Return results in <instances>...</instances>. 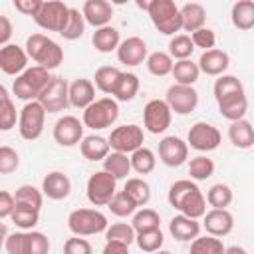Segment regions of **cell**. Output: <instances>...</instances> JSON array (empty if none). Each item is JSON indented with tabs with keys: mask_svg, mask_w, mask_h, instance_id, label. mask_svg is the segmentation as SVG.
Masks as SVG:
<instances>
[{
	"mask_svg": "<svg viewBox=\"0 0 254 254\" xmlns=\"http://www.w3.org/2000/svg\"><path fill=\"white\" fill-rule=\"evenodd\" d=\"M153 254H171L169 250H159V252H153Z\"/></svg>",
	"mask_w": 254,
	"mask_h": 254,
	"instance_id": "cell-62",
	"label": "cell"
},
{
	"mask_svg": "<svg viewBox=\"0 0 254 254\" xmlns=\"http://www.w3.org/2000/svg\"><path fill=\"white\" fill-rule=\"evenodd\" d=\"M173 111L165 99H151L143 107V125L149 133L159 135L171 127Z\"/></svg>",
	"mask_w": 254,
	"mask_h": 254,
	"instance_id": "cell-12",
	"label": "cell"
},
{
	"mask_svg": "<svg viewBox=\"0 0 254 254\" xmlns=\"http://www.w3.org/2000/svg\"><path fill=\"white\" fill-rule=\"evenodd\" d=\"M85 24H87V22H85L83 14H81L77 8H71V10H69V20H67L64 32H62L60 36H62L64 40H77V38L83 36Z\"/></svg>",
	"mask_w": 254,
	"mask_h": 254,
	"instance_id": "cell-48",
	"label": "cell"
},
{
	"mask_svg": "<svg viewBox=\"0 0 254 254\" xmlns=\"http://www.w3.org/2000/svg\"><path fill=\"white\" fill-rule=\"evenodd\" d=\"M85 194L93 206H107L117 194V179L105 171H97L87 179Z\"/></svg>",
	"mask_w": 254,
	"mask_h": 254,
	"instance_id": "cell-8",
	"label": "cell"
},
{
	"mask_svg": "<svg viewBox=\"0 0 254 254\" xmlns=\"http://www.w3.org/2000/svg\"><path fill=\"white\" fill-rule=\"evenodd\" d=\"M16 119H20V115H16V105L12 103L8 89L2 85L0 87V129L10 131L12 127H16Z\"/></svg>",
	"mask_w": 254,
	"mask_h": 254,
	"instance_id": "cell-36",
	"label": "cell"
},
{
	"mask_svg": "<svg viewBox=\"0 0 254 254\" xmlns=\"http://www.w3.org/2000/svg\"><path fill=\"white\" fill-rule=\"evenodd\" d=\"M107 206H109L111 214H115V216H119V218L131 216V214H135L137 208H139V204H137L125 190H117V194L113 196V200H111Z\"/></svg>",
	"mask_w": 254,
	"mask_h": 254,
	"instance_id": "cell-43",
	"label": "cell"
},
{
	"mask_svg": "<svg viewBox=\"0 0 254 254\" xmlns=\"http://www.w3.org/2000/svg\"><path fill=\"white\" fill-rule=\"evenodd\" d=\"M135 232H147V230H155V228H161V216L157 210L153 208H141L133 214V220H131Z\"/></svg>",
	"mask_w": 254,
	"mask_h": 254,
	"instance_id": "cell-39",
	"label": "cell"
},
{
	"mask_svg": "<svg viewBox=\"0 0 254 254\" xmlns=\"http://www.w3.org/2000/svg\"><path fill=\"white\" fill-rule=\"evenodd\" d=\"M10 220H12L18 228H22V230H32V228L40 222V210L34 208V206H30V204H20V202H16V208H14L12 216H10Z\"/></svg>",
	"mask_w": 254,
	"mask_h": 254,
	"instance_id": "cell-34",
	"label": "cell"
},
{
	"mask_svg": "<svg viewBox=\"0 0 254 254\" xmlns=\"http://www.w3.org/2000/svg\"><path fill=\"white\" fill-rule=\"evenodd\" d=\"M139 250L143 252H159L163 242H165V236L161 232V228H155V230H147V232H139L137 238H135Z\"/></svg>",
	"mask_w": 254,
	"mask_h": 254,
	"instance_id": "cell-50",
	"label": "cell"
},
{
	"mask_svg": "<svg viewBox=\"0 0 254 254\" xmlns=\"http://www.w3.org/2000/svg\"><path fill=\"white\" fill-rule=\"evenodd\" d=\"M228 139L236 149H250L254 145V125L246 119L232 121L228 127Z\"/></svg>",
	"mask_w": 254,
	"mask_h": 254,
	"instance_id": "cell-28",
	"label": "cell"
},
{
	"mask_svg": "<svg viewBox=\"0 0 254 254\" xmlns=\"http://www.w3.org/2000/svg\"><path fill=\"white\" fill-rule=\"evenodd\" d=\"M46 109L40 101H28L20 109V119H18V131L20 137L26 141H36L44 133V121H46Z\"/></svg>",
	"mask_w": 254,
	"mask_h": 254,
	"instance_id": "cell-7",
	"label": "cell"
},
{
	"mask_svg": "<svg viewBox=\"0 0 254 254\" xmlns=\"http://www.w3.org/2000/svg\"><path fill=\"white\" fill-rule=\"evenodd\" d=\"M26 54L44 69H56L64 62V50L58 42L44 34H32L26 38Z\"/></svg>",
	"mask_w": 254,
	"mask_h": 254,
	"instance_id": "cell-2",
	"label": "cell"
},
{
	"mask_svg": "<svg viewBox=\"0 0 254 254\" xmlns=\"http://www.w3.org/2000/svg\"><path fill=\"white\" fill-rule=\"evenodd\" d=\"M105 238L107 242L109 240H115V242H123V244H133L135 238H137V232L133 228V224H127V222H115L111 226H107L105 230Z\"/></svg>",
	"mask_w": 254,
	"mask_h": 254,
	"instance_id": "cell-47",
	"label": "cell"
},
{
	"mask_svg": "<svg viewBox=\"0 0 254 254\" xmlns=\"http://www.w3.org/2000/svg\"><path fill=\"white\" fill-rule=\"evenodd\" d=\"M42 6H44V0H14V8L20 14L32 16V18L38 16V12L42 10Z\"/></svg>",
	"mask_w": 254,
	"mask_h": 254,
	"instance_id": "cell-56",
	"label": "cell"
},
{
	"mask_svg": "<svg viewBox=\"0 0 254 254\" xmlns=\"http://www.w3.org/2000/svg\"><path fill=\"white\" fill-rule=\"evenodd\" d=\"M107 216L97 208H75L67 216V228L75 236H91L107 230Z\"/></svg>",
	"mask_w": 254,
	"mask_h": 254,
	"instance_id": "cell-5",
	"label": "cell"
},
{
	"mask_svg": "<svg viewBox=\"0 0 254 254\" xmlns=\"http://www.w3.org/2000/svg\"><path fill=\"white\" fill-rule=\"evenodd\" d=\"M18 165H20V155L12 147L2 145L0 147V173L2 175H10V173H14L18 169Z\"/></svg>",
	"mask_w": 254,
	"mask_h": 254,
	"instance_id": "cell-52",
	"label": "cell"
},
{
	"mask_svg": "<svg viewBox=\"0 0 254 254\" xmlns=\"http://www.w3.org/2000/svg\"><path fill=\"white\" fill-rule=\"evenodd\" d=\"M10 36H12V24H10L8 16L2 14V16H0V46H2V48L8 46Z\"/></svg>",
	"mask_w": 254,
	"mask_h": 254,
	"instance_id": "cell-58",
	"label": "cell"
},
{
	"mask_svg": "<svg viewBox=\"0 0 254 254\" xmlns=\"http://www.w3.org/2000/svg\"><path fill=\"white\" fill-rule=\"evenodd\" d=\"M224 254H248L242 246H228L226 250H224Z\"/></svg>",
	"mask_w": 254,
	"mask_h": 254,
	"instance_id": "cell-60",
	"label": "cell"
},
{
	"mask_svg": "<svg viewBox=\"0 0 254 254\" xmlns=\"http://www.w3.org/2000/svg\"><path fill=\"white\" fill-rule=\"evenodd\" d=\"M69 10L71 8L67 4H64L62 0H48V2H44L42 10L34 18V22L42 30L62 34L65 24H67V20H69Z\"/></svg>",
	"mask_w": 254,
	"mask_h": 254,
	"instance_id": "cell-9",
	"label": "cell"
},
{
	"mask_svg": "<svg viewBox=\"0 0 254 254\" xmlns=\"http://www.w3.org/2000/svg\"><path fill=\"white\" fill-rule=\"evenodd\" d=\"M169 232L173 234V238H177L181 242H189V240L198 238L200 222L196 218H190V216H185V214H177L169 222Z\"/></svg>",
	"mask_w": 254,
	"mask_h": 254,
	"instance_id": "cell-24",
	"label": "cell"
},
{
	"mask_svg": "<svg viewBox=\"0 0 254 254\" xmlns=\"http://www.w3.org/2000/svg\"><path fill=\"white\" fill-rule=\"evenodd\" d=\"M165 101L169 103L171 111L177 115H189L190 111L196 109L198 105V91L192 85H171L167 89V97Z\"/></svg>",
	"mask_w": 254,
	"mask_h": 254,
	"instance_id": "cell-14",
	"label": "cell"
},
{
	"mask_svg": "<svg viewBox=\"0 0 254 254\" xmlns=\"http://www.w3.org/2000/svg\"><path fill=\"white\" fill-rule=\"evenodd\" d=\"M155 165H157V159H155V153L149 147H141L135 153H131V167H133L135 173L149 175V173L155 171Z\"/></svg>",
	"mask_w": 254,
	"mask_h": 254,
	"instance_id": "cell-41",
	"label": "cell"
},
{
	"mask_svg": "<svg viewBox=\"0 0 254 254\" xmlns=\"http://www.w3.org/2000/svg\"><path fill=\"white\" fill-rule=\"evenodd\" d=\"M123 190L139 204V206H143V204H147L149 202V198H151V187H149V183L147 181H143V179H139V177H133V179H127V183H125V187H123Z\"/></svg>",
	"mask_w": 254,
	"mask_h": 254,
	"instance_id": "cell-42",
	"label": "cell"
},
{
	"mask_svg": "<svg viewBox=\"0 0 254 254\" xmlns=\"http://www.w3.org/2000/svg\"><path fill=\"white\" fill-rule=\"evenodd\" d=\"M107 139H109V145H111L113 151L129 155V153H135L137 149L143 147L145 135H143V127H139L135 123H129V125L115 127Z\"/></svg>",
	"mask_w": 254,
	"mask_h": 254,
	"instance_id": "cell-11",
	"label": "cell"
},
{
	"mask_svg": "<svg viewBox=\"0 0 254 254\" xmlns=\"http://www.w3.org/2000/svg\"><path fill=\"white\" fill-rule=\"evenodd\" d=\"M14 198L16 202L20 204H30L34 208H42V202H44V192L40 189H36L34 185H20L14 192Z\"/></svg>",
	"mask_w": 254,
	"mask_h": 254,
	"instance_id": "cell-49",
	"label": "cell"
},
{
	"mask_svg": "<svg viewBox=\"0 0 254 254\" xmlns=\"http://www.w3.org/2000/svg\"><path fill=\"white\" fill-rule=\"evenodd\" d=\"M28 54L26 48H20L18 44H8L0 48V69L6 75H20L28 69Z\"/></svg>",
	"mask_w": 254,
	"mask_h": 254,
	"instance_id": "cell-17",
	"label": "cell"
},
{
	"mask_svg": "<svg viewBox=\"0 0 254 254\" xmlns=\"http://www.w3.org/2000/svg\"><path fill=\"white\" fill-rule=\"evenodd\" d=\"M38 101L44 105V109L48 113L64 111L69 105V83L60 75H52L50 83L46 85V89L42 91Z\"/></svg>",
	"mask_w": 254,
	"mask_h": 254,
	"instance_id": "cell-10",
	"label": "cell"
},
{
	"mask_svg": "<svg viewBox=\"0 0 254 254\" xmlns=\"http://www.w3.org/2000/svg\"><path fill=\"white\" fill-rule=\"evenodd\" d=\"M42 192L52 200H64L71 192V181L62 171H52L42 181Z\"/></svg>",
	"mask_w": 254,
	"mask_h": 254,
	"instance_id": "cell-21",
	"label": "cell"
},
{
	"mask_svg": "<svg viewBox=\"0 0 254 254\" xmlns=\"http://www.w3.org/2000/svg\"><path fill=\"white\" fill-rule=\"evenodd\" d=\"M230 20L234 28L246 32L254 28V2L252 0H238L230 10Z\"/></svg>",
	"mask_w": 254,
	"mask_h": 254,
	"instance_id": "cell-30",
	"label": "cell"
},
{
	"mask_svg": "<svg viewBox=\"0 0 254 254\" xmlns=\"http://www.w3.org/2000/svg\"><path fill=\"white\" fill-rule=\"evenodd\" d=\"M83 121L73 115H64L54 125V139L62 147H73L83 141Z\"/></svg>",
	"mask_w": 254,
	"mask_h": 254,
	"instance_id": "cell-15",
	"label": "cell"
},
{
	"mask_svg": "<svg viewBox=\"0 0 254 254\" xmlns=\"http://www.w3.org/2000/svg\"><path fill=\"white\" fill-rule=\"evenodd\" d=\"M131 157L125 155V153H117V151H111L105 159H103V171L109 173L111 177H115L117 181L119 179H127L129 171H131Z\"/></svg>",
	"mask_w": 254,
	"mask_h": 254,
	"instance_id": "cell-31",
	"label": "cell"
},
{
	"mask_svg": "<svg viewBox=\"0 0 254 254\" xmlns=\"http://www.w3.org/2000/svg\"><path fill=\"white\" fill-rule=\"evenodd\" d=\"M212 91H214V99H216V103H218V101L224 99V97H230V95H236V93H244V85H242V81H240L236 75L224 73V75H220V77L214 81Z\"/></svg>",
	"mask_w": 254,
	"mask_h": 254,
	"instance_id": "cell-35",
	"label": "cell"
},
{
	"mask_svg": "<svg viewBox=\"0 0 254 254\" xmlns=\"http://www.w3.org/2000/svg\"><path fill=\"white\" fill-rule=\"evenodd\" d=\"M81 14H83L85 22L97 30V28L109 26V22L113 18V6L107 0H87L81 8Z\"/></svg>",
	"mask_w": 254,
	"mask_h": 254,
	"instance_id": "cell-20",
	"label": "cell"
},
{
	"mask_svg": "<svg viewBox=\"0 0 254 254\" xmlns=\"http://www.w3.org/2000/svg\"><path fill=\"white\" fill-rule=\"evenodd\" d=\"M50 252V240L44 232L30 230L28 232V254H48Z\"/></svg>",
	"mask_w": 254,
	"mask_h": 254,
	"instance_id": "cell-53",
	"label": "cell"
},
{
	"mask_svg": "<svg viewBox=\"0 0 254 254\" xmlns=\"http://www.w3.org/2000/svg\"><path fill=\"white\" fill-rule=\"evenodd\" d=\"M149 54H147V44L143 38L139 36H129L127 40H123L117 48V60L123 64V65H129V67H135V65H141L143 62H147Z\"/></svg>",
	"mask_w": 254,
	"mask_h": 254,
	"instance_id": "cell-18",
	"label": "cell"
},
{
	"mask_svg": "<svg viewBox=\"0 0 254 254\" xmlns=\"http://www.w3.org/2000/svg\"><path fill=\"white\" fill-rule=\"evenodd\" d=\"M202 218H204L202 220V226H204L206 234L216 236V238L230 234L232 228H234V216L226 208H212Z\"/></svg>",
	"mask_w": 254,
	"mask_h": 254,
	"instance_id": "cell-19",
	"label": "cell"
},
{
	"mask_svg": "<svg viewBox=\"0 0 254 254\" xmlns=\"http://www.w3.org/2000/svg\"><path fill=\"white\" fill-rule=\"evenodd\" d=\"M149 4H151V0H149V2H143V0L137 2V6H139L141 10H147V12H149Z\"/></svg>",
	"mask_w": 254,
	"mask_h": 254,
	"instance_id": "cell-61",
	"label": "cell"
},
{
	"mask_svg": "<svg viewBox=\"0 0 254 254\" xmlns=\"http://www.w3.org/2000/svg\"><path fill=\"white\" fill-rule=\"evenodd\" d=\"M206 202L212 208H226L232 202V189L224 183H216L206 192Z\"/></svg>",
	"mask_w": 254,
	"mask_h": 254,
	"instance_id": "cell-46",
	"label": "cell"
},
{
	"mask_svg": "<svg viewBox=\"0 0 254 254\" xmlns=\"http://www.w3.org/2000/svg\"><path fill=\"white\" fill-rule=\"evenodd\" d=\"M50 79H52V75H50L48 69H44L40 65H32L14 79L12 91L18 99H22L26 103L28 101H38V97L42 95V91L46 89Z\"/></svg>",
	"mask_w": 254,
	"mask_h": 254,
	"instance_id": "cell-3",
	"label": "cell"
},
{
	"mask_svg": "<svg viewBox=\"0 0 254 254\" xmlns=\"http://www.w3.org/2000/svg\"><path fill=\"white\" fill-rule=\"evenodd\" d=\"M6 254H28V232H12L4 240Z\"/></svg>",
	"mask_w": 254,
	"mask_h": 254,
	"instance_id": "cell-51",
	"label": "cell"
},
{
	"mask_svg": "<svg viewBox=\"0 0 254 254\" xmlns=\"http://www.w3.org/2000/svg\"><path fill=\"white\" fill-rule=\"evenodd\" d=\"M91 44H93V48H95L97 52H101V54H109V52H113V50L117 52V48H119V44H121L117 28H113V26L97 28V30L93 32V36H91Z\"/></svg>",
	"mask_w": 254,
	"mask_h": 254,
	"instance_id": "cell-29",
	"label": "cell"
},
{
	"mask_svg": "<svg viewBox=\"0 0 254 254\" xmlns=\"http://www.w3.org/2000/svg\"><path fill=\"white\" fill-rule=\"evenodd\" d=\"M198 75H200V67L192 60L175 62V67H173L175 83H179V85H194Z\"/></svg>",
	"mask_w": 254,
	"mask_h": 254,
	"instance_id": "cell-33",
	"label": "cell"
},
{
	"mask_svg": "<svg viewBox=\"0 0 254 254\" xmlns=\"http://www.w3.org/2000/svg\"><path fill=\"white\" fill-rule=\"evenodd\" d=\"M189 175L194 181H206L214 175V161L208 159L206 155H198L194 159H190L189 163Z\"/></svg>",
	"mask_w": 254,
	"mask_h": 254,
	"instance_id": "cell-45",
	"label": "cell"
},
{
	"mask_svg": "<svg viewBox=\"0 0 254 254\" xmlns=\"http://www.w3.org/2000/svg\"><path fill=\"white\" fill-rule=\"evenodd\" d=\"M220 141H222L220 131L206 121H196L189 129V135H187L189 147L194 151H200V153H208V151L218 149Z\"/></svg>",
	"mask_w": 254,
	"mask_h": 254,
	"instance_id": "cell-13",
	"label": "cell"
},
{
	"mask_svg": "<svg viewBox=\"0 0 254 254\" xmlns=\"http://www.w3.org/2000/svg\"><path fill=\"white\" fill-rule=\"evenodd\" d=\"M230 65V58L224 50H208V52H202V56L198 58V67L202 73L206 75H224V71L228 69Z\"/></svg>",
	"mask_w": 254,
	"mask_h": 254,
	"instance_id": "cell-22",
	"label": "cell"
},
{
	"mask_svg": "<svg viewBox=\"0 0 254 254\" xmlns=\"http://www.w3.org/2000/svg\"><path fill=\"white\" fill-rule=\"evenodd\" d=\"M95 101V85L91 79L77 77L69 83V105L77 109H87Z\"/></svg>",
	"mask_w": 254,
	"mask_h": 254,
	"instance_id": "cell-23",
	"label": "cell"
},
{
	"mask_svg": "<svg viewBox=\"0 0 254 254\" xmlns=\"http://www.w3.org/2000/svg\"><path fill=\"white\" fill-rule=\"evenodd\" d=\"M119 117V105L113 97H101V99H95L87 109H83V125L93 129V131H99V129H105V127H111Z\"/></svg>",
	"mask_w": 254,
	"mask_h": 254,
	"instance_id": "cell-6",
	"label": "cell"
},
{
	"mask_svg": "<svg viewBox=\"0 0 254 254\" xmlns=\"http://www.w3.org/2000/svg\"><path fill=\"white\" fill-rule=\"evenodd\" d=\"M147 14L153 26L165 36H177V32L183 30L181 8L173 0H151Z\"/></svg>",
	"mask_w": 254,
	"mask_h": 254,
	"instance_id": "cell-4",
	"label": "cell"
},
{
	"mask_svg": "<svg viewBox=\"0 0 254 254\" xmlns=\"http://www.w3.org/2000/svg\"><path fill=\"white\" fill-rule=\"evenodd\" d=\"M159 159L167 167H181L189 159V143L175 135L163 137L159 141Z\"/></svg>",
	"mask_w": 254,
	"mask_h": 254,
	"instance_id": "cell-16",
	"label": "cell"
},
{
	"mask_svg": "<svg viewBox=\"0 0 254 254\" xmlns=\"http://www.w3.org/2000/svg\"><path fill=\"white\" fill-rule=\"evenodd\" d=\"M192 52H194V44H192L190 36H187V34H177V36L171 38V42H169V56H171L173 60H177V62L189 60V58L192 56Z\"/></svg>",
	"mask_w": 254,
	"mask_h": 254,
	"instance_id": "cell-40",
	"label": "cell"
},
{
	"mask_svg": "<svg viewBox=\"0 0 254 254\" xmlns=\"http://www.w3.org/2000/svg\"><path fill=\"white\" fill-rule=\"evenodd\" d=\"M167 198H169V204L185 216L198 220L200 216L206 214V196L202 194L198 185L190 179L175 181L169 189Z\"/></svg>",
	"mask_w": 254,
	"mask_h": 254,
	"instance_id": "cell-1",
	"label": "cell"
},
{
	"mask_svg": "<svg viewBox=\"0 0 254 254\" xmlns=\"http://www.w3.org/2000/svg\"><path fill=\"white\" fill-rule=\"evenodd\" d=\"M16 208V198L8 190L0 192V218H10Z\"/></svg>",
	"mask_w": 254,
	"mask_h": 254,
	"instance_id": "cell-57",
	"label": "cell"
},
{
	"mask_svg": "<svg viewBox=\"0 0 254 254\" xmlns=\"http://www.w3.org/2000/svg\"><path fill=\"white\" fill-rule=\"evenodd\" d=\"M190 40H192L194 48H202L204 52H208V50H214L216 34L210 28H200V30H196V32L190 34Z\"/></svg>",
	"mask_w": 254,
	"mask_h": 254,
	"instance_id": "cell-54",
	"label": "cell"
},
{
	"mask_svg": "<svg viewBox=\"0 0 254 254\" xmlns=\"http://www.w3.org/2000/svg\"><path fill=\"white\" fill-rule=\"evenodd\" d=\"M121 75V69L113 67V65H101L97 71H95V77H93V85L101 91V93H107L111 95L113 93V87L117 83Z\"/></svg>",
	"mask_w": 254,
	"mask_h": 254,
	"instance_id": "cell-37",
	"label": "cell"
},
{
	"mask_svg": "<svg viewBox=\"0 0 254 254\" xmlns=\"http://www.w3.org/2000/svg\"><path fill=\"white\" fill-rule=\"evenodd\" d=\"M101 254H129V246L123 244V242H115V240H109L105 242Z\"/></svg>",
	"mask_w": 254,
	"mask_h": 254,
	"instance_id": "cell-59",
	"label": "cell"
},
{
	"mask_svg": "<svg viewBox=\"0 0 254 254\" xmlns=\"http://www.w3.org/2000/svg\"><path fill=\"white\" fill-rule=\"evenodd\" d=\"M181 18H183V30L187 32H196L204 28L206 22V10L198 2H187L181 6Z\"/></svg>",
	"mask_w": 254,
	"mask_h": 254,
	"instance_id": "cell-27",
	"label": "cell"
},
{
	"mask_svg": "<svg viewBox=\"0 0 254 254\" xmlns=\"http://www.w3.org/2000/svg\"><path fill=\"white\" fill-rule=\"evenodd\" d=\"M139 91V77L131 71H121L115 87H113V97L115 101H131Z\"/></svg>",
	"mask_w": 254,
	"mask_h": 254,
	"instance_id": "cell-32",
	"label": "cell"
},
{
	"mask_svg": "<svg viewBox=\"0 0 254 254\" xmlns=\"http://www.w3.org/2000/svg\"><path fill=\"white\" fill-rule=\"evenodd\" d=\"M218 111L230 123L232 121H240V119H244V115L248 111V99H246L244 93H236V95L224 97V99L218 101Z\"/></svg>",
	"mask_w": 254,
	"mask_h": 254,
	"instance_id": "cell-25",
	"label": "cell"
},
{
	"mask_svg": "<svg viewBox=\"0 0 254 254\" xmlns=\"http://www.w3.org/2000/svg\"><path fill=\"white\" fill-rule=\"evenodd\" d=\"M79 149H81V155L87 161H103L111 153L109 139H105L101 135H87V137H83V141L79 143Z\"/></svg>",
	"mask_w": 254,
	"mask_h": 254,
	"instance_id": "cell-26",
	"label": "cell"
},
{
	"mask_svg": "<svg viewBox=\"0 0 254 254\" xmlns=\"http://www.w3.org/2000/svg\"><path fill=\"white\" fill-rule=\"evenodd\" d=\"M145 64H147V69L153 75H157V77L173 73V67H175V62H173V58L167 52H153V54H149Z\"/></svg>",
	"mask_w": 254,
	"mask_h": 254,
	"instance_id": "cell-38",
	"label": "cell"
},
{
	"mask_svg": "<svg viewBox=\"0 0 254 254\" xmlns=\"http://www.w3.org/2000/svg\"><path fill=\"white\" fill-rule=\"evenodd\" d=\"M224 244L216 236H198L190 242V254H224Z\"/></svg>",
	"mask_w": 254,
	"mask_h": 254,
	"instance_id": "cell-44",
	"label": "cell"
},
{
	"mask_svg": "<svg viewBox=\"0 0 254 254\" xmlns=\"http://www.w3.org/2000/svg\"><path fill=\"white\" fill-rule=\"evenodd\" d=\"M91 244L81 238V236H73V238H67L65 244H64V254H91Z\"/></svg>",
	"mask_w": 254,
	"mask_h": 254,
	"instance_id": "cell-55",
	"label": "cell"
}]
</instances>
